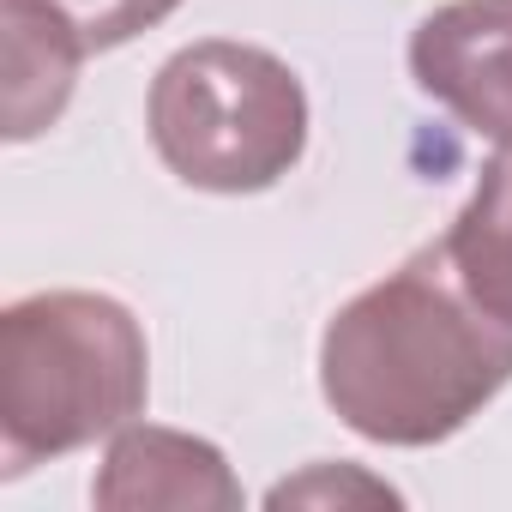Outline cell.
I'll list each match as a JSON object with an SVG mask.
<instances>
[{
	"mask_svg": "<svg viewBox=\"0 0 512 512\" xmlns=\"http://www.w3.org/2000/svg\"><path fill=\"white\" fill-rule=\"evenodd\" d=\"M151 145L199 193H266L308 145V91L253 43H193L151 85Z\"/></svg>",
	"mask_w": 512,
	"mask_h": 512,
	"instance_id": "3957f363",
	"label": "cell"
},
{
	"mask_svg": "<svg viewBox=\"0 0 512 512\" xmlns=\"http://www.w3.org/2000/svg\"><path fill=\"white\" fill-rule=\"evenodd\" d=\"M151 392L139 320L115 296L43 290L0 314V476L121 434Z\"/></svg>",
	"mask_w": 512,
	"mask_h": 512,
	"instance_id": "7a4b0ae2",
	"label": "cell"
},
{
	"mask_svg": "<svg viewBox=\"0 0 512 512\" xmlns=\"http://www.w3.org/2000/svg\"><path fill=\"white\" fill-rule=\"evenodd\" d=\"M85 55L91 49L67 25L61 7H49V0H7V139L13 145L61 121Z\"/></svg>",
	"mask_w": 512,
	"mask_h": 512,
	"instance_id": "8992f818",
	"label": "cell"
},
{
	"mask_svg": "<svg viewBox=\"0 0 512 512\" xmlns=\"http://www.w3.org/2000/svg\"><path fill=\"white\" fill-rule=\"evenodd\" d=\"M103 512H235L241 482L211 440L127 422L91 482Z\"/></svg>",
	"mask_w": 512,
	"mask_h": 512,
	"instance_id": "5b68a950",
	"label": "cell"
},
{
	"mask_svg": "<svg viewBox=\"0 0 512 512\" xmlns=\"http://www.w3.org/2000/svg\"><path fill=\"white\" fill-rule=\"evenodd\" d=\"M416 85L476 139L512 145V0H446L410 37Z\"/></svg>",
	"mask_w": 512,
	"mask_h": 512,
	"instance_id": "277c9868",
	"label": "cell"
},
{
	"mask_svg": "<svg viewBox=\"0 0 512 512\" xmlns=\"http://www.w3.org/2000/svg\"><path fill=\"white\" fill-rule=\"evenodd\" d=\"M440 247H446L458 284L476 296V308H488L500 326H512V145H500V157H488L470 205L458 211V223L446 229Z\"/></svg>",
	"mask_w": 512,
	"mask_h": 512,
	"instance_id": "52a82bcc",
	"label": "cell"
},
{
	"mask_svg": "<svg viewBox=\"0 0 512 512\" xmlns=\"http://www.w3.org/2000/svg\"><path fill=\"white\" fill-rule=\"evenodd\" d=\"M49 7L67 13V25L85 37V49H121L139 31L163 25L181 0H49Z\"/></svg>",
	"mask_w": 512,
	"mask_h": 512,
	"instance_id": "ba28073f",
	"label": "cell"
},
{
	"mask_svg": "<svg viewBox=\"0 0 512 512\" xmlns=\"http://www.w3.org/2000/svg\"><path fill=\"white\" fill-rule=\"evenodd\" d=\"M506 380L512 326L476 308L440 241L344 302L320 338L326 404L380 446H434L458 434Z\"/></svg>",
	"mask_w": 512,
	"mask_h": 512,
	"instance_id": "6da1fadb",
	"label": "cell"
}]
</instances>
